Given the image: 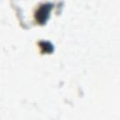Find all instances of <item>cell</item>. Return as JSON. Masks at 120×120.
Masks as SVG:
<instances>
[{
    "label": "cell",
    "instance_id": "1",
    "mask_svg": "<svg viewBox=\"0 0 120 120\" xmlns=\"http://www.w3.org/2000/svg\"><path fill=\"white\" fill-rule=\"evenodd\" d=\"M10 2L24 28L43 25L52 13H58L63 6V0H10Z\"/></svg>",
    "mask_w": 120,
    "mask_h": 120
}]
</instances>
